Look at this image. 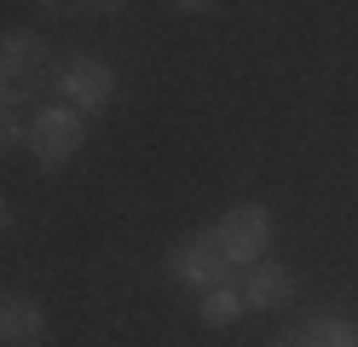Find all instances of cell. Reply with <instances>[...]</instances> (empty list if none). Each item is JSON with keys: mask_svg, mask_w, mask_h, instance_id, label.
<instances>
[{"mask_svg": "<svg viewBox=\"0 0 358 347\" xmlns=\"http://www.w3.org/2000/svg\"><path fill=\"white\" fill-rule=\"evenodd\" d=\"M272 208H260V203H237L226 208V215L214 220L208 238L220 243V254H226V266H260L266 261V243H272Z\"/></svg>", "mask_w": 358, "mask_h": 347, "instance_id": "1", "label": "cell"}, {"mask_svg": "<svg viewBox=\"0 0 358 347\" xmlns=\"http://www.w3.org/2000/svg\"><path fill=\"white\" fill-rule=\"evenodd\" d=\"M81 139H87V116L70 110V104H41L29 116V151L41 162V174H58L81 151Z\"/></svg>", "mask_w": 358, "mask_h": 347, "instance_id": "2", "label": "cell"}, {"mask_svg": "<svg viewBox=\"0 0 358 347\" xmlns=\"http://www.w3.org/2000/svg\"><path fill=\"white\" fill-rule=\"evenodd\" d=\"M52 87L64 93V104H70V110L99 116V110L110 104V93H116V69H110L104 58H93V53H76V58L52 76Z\"/></svg>", "mask_w": 358, "mask_h": 347, "instance_id": "3", "label": "cell"}, {"mask_svg": "<svg viewBox=\"0 0 358 347\" xmlns=\"http://www.w3.org/2000/svg\"><path fill=\"white\" fill-rule=\"evenodd\" d=\"M168 272H173L185 290H220L231 266H226V254H220V243L208 238V231H196V238L173 243V254H168Z\"/></svg>", "mask_w": 358, "mask_h": 347, "instance_id": "4", "label": "cell"}, {"mask_svg": "<svg viewBox=\"0 0 358 347\" xmlns=\"http://www.w3.org/2000/svg\"><path fill=\"white\" fill-rule=\"evenodd\" d=\"M47 307L29 295H0V347H47Z\"/></svg>", "mask_w": 358, "mask_h": 347, "instance_id": "5", "label": "cell"}, {"mask_svg": "<svg viewBox=\"0 0 358 347\" xmlns=\"http://www.w3.org/2000/svg\"><path fill=\"white\" fill-rule=\"evenodd\" d=\"M243 313H272V307H289L295 301V272H289L283 261H260L243 272Z\"/></svg>", "mask_w": 358, "mask_h": 347, "instance_id": "6", "label": "cell"}, {"mask_svg": "<svg viewBox=\"0 0 358 347\" xmlns=\"http://www.w3.org/2000/svg\"><path fill=\"white\" fill-rule=\"evenodd\" d=\"M35 69H47V41L41 29H6L0 35V76H35Z\"/></svg>", "mask_w": 358, "mask_h": 347, "instance_id": "7", "label": "cell"}, {"mask_svg": "<svg viewBox=\"0 0 358 347\" xmlns=\"http://www.w3.org/2000/svg\"><path fill=\"white\" fill-rule=\"evenodd\" d=\"M243 318V290L237 284H220V290H203V324L208 330H226V324Z\"/></svg>", "mask_w": 358, "mask_h": 347, "instance_id": "8", "label": "cell"}, {"mask_svg": "<svg viewBox=\"0 0 358 347\" xmlns=\"http://www.w3.org/2000/svg\"><path fill=\"white\" fill-rule=\"evenodd\" d=\"M306 341L312 347H352L358 341V324L347 313H318V318L306 324Z\"/></svg>", "mask_w": 358, "mask_h": 347, "instance_id": "9", "label": "cell"}, {"mask_svg": "<svg viewBox=\"0 0 358 347\" xmlns=\"http://www.w3.org/2000/svg\"><path fill=\"white\" fill-rule=\"evenodd\" d=\"M0 122H24V99L12 81H0Z\"/></svg>", "mask_w": 358, "mask_h": 347, "instance_id": "10", "label": "cell"}, {"mask_svg": "<svg viewBox=\"0 0 358 347\" xmlns=\"http://www.w3.org/2000/svg\"><path fill=\"white\" fill-rule=\"evenodd\" d=\"M17 139H29V122H0V156H6Z\"/></svg>", "mask_w": 358, "mask_h": 347, "instance_id": "11", "label": "cell"}, {"mask_svg": "<svg viewBox=\"0 0 358 347\" xmlns=\"http://www.w3.org/2000/svg\"><path fill=\"white\" fill-rule=\"evenodd\" d=\"M266 347H312V341H306V330H278Z\"/></svg>", "mask_w": 358, "mask_h": 347, "instance_id": "12", "label": "cell"}, {"mask_svg": "<svg viewBox=\"0 0 358 347\" xmlns=\"http://www.w3.org/2000/svg\"><path fill=\"white\" fill-rule=\"evenodd\" d=\"M0 231H12V203L0 197Z\"/></svg>", "mask_w": 358, "mask_h": 347, "instance_id": "13", "label": "cell"}, {"mask_svg": "<svg viewBox=\"0 0 358 347\" xmlns=\"http://www.w3.org/2000/svg\"><path fill=\"white\" fill-rule=\"evenodd\" d=\"M352 347H358V341H352Z\"/></svg>", "mask_w": 358, "mask_h": 347, "instance_id": "14", "label": "cell"}]
</instances>
